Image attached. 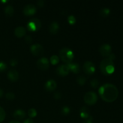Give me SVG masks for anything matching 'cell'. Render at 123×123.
I'll return each mask as SVG.
<instances>
[{"instance_id": "cell-1", "label": "cell", "mask_w": 123, "mask_h": 123, "mask_svg": "<svg viewBox=\"0 0 123 123\" xmlns=\"http://www.w3.org/2000/svg\"><path fill=\"white\" fill-rule=\"evenodd\" d=\"M98 93L103 100L111 103L116 100L119 92L115 85L112 84H105L99 88Z\"/></svg>"}, {"instance_id": "cell-2", "label": "cell", "mask_w": 123, "mask_h": 123, "mask_svg": "<svg viewBox=\"0 0 123 123\" xmlns=\"http://www.w3.org/2000/svg\"><path fill=\"white\" fill-rule=\"evenodd\" d=\"M100 69L102 74L104 75H111L115 71V66L114 62L108 58L103 59L100 64Z\"/></svg>"}, {"instance_id": "cell-3", "label": "cell", "mask_w": 123, "mask_h": 123, "mask_svg": "<svg viewBox=\"0 0 123 123\" xmlns=\"http://www.w3.org/2000/svg\"><path fill=\"white\" fill-rule=\"evenodd\" d=\"M60 58L66 64L71 63L74 59V53L68 48H63L59 52Z\"/></svg>"}, {"instance_id": "cell-4", "label": "cell", "mask_w": 123, "mask_h": 123, "mask_svg": "<svg viewBox=\"0 0 123 123\" xmlns=\"http://www.w3.org/2000/svg\"><path fill=\"white\" fill-rule=\"evenodd\" d=\"M84 102L90 106L94 105L96 103L98 100V97L96 92L93 91H88L86 92L84 97Z\"/></svg>"}, {"instance_id": "cell-5", "label": "cell", "mask_w": 123, "mask_h": 123, "mask_svg": "<svg viewBox=\"0 0 123 123\" xmlns=\"http://www.w3.org/2000/svg\"><path fill=\"white\" fill-rule=\"evenodd\" d=\"M42 27L40 20L37 18H33L31 19L27 24L28 30L31 32H35L40 30Z\"/></svg>"}, {"instance_id": "cell-6", "label": "cell", "mask_w": 123, "mask_h": 123, "mask_svg": "<svg viewBox=\"0 0 123 123\" xmlns=\"http://www.w3.org/2000/svg\"><path fill=\"white\" fill-rule=\"evenodd\" d=\"M83 70L85 74L88 75H92L96 71V66L92 61H87L85 62L83 65Z\"/></svg>"}, {"instance_id": "cell-7", "label": "cell", "mask_w": 123, "mask_h": 123, "mask_svg": "<svg viewBox=\"0 0 123 123\" xmlns=\"http://www.w3.org/2000/svg\"><path fill=\"white\" fill-rule=\"evenodd\" d=\"M30 50L31 53L35 56H40L43 54V52H44L43 46L38 43L32 44L30 47Z\"/></svg>"}, {"instance_id": "cell-8", "label": "cell", "mask_w": 123, "mask_h": 123, "mask_svg": "<svg viewBox=\"0 0 123 123\" xmlns=\"http://www.w3.org/2000/svg\"><path fill=\"white\" fill-rule=\"evenodd\" d=\"M99 52L105 57H108L112 54V47L110 44H103L99 48Z\"/></svg>"}, {"instance_id": "cell-9", "label": "cell", "mask_w": 123, "mask_h": 123, "mask_svg": "<svg viewBox=\"0 0 123 123\" xmlns=\"http://www.w3.org/2000/svg\"><path fill=\"white\" fill-rule=\"evenodd\" d=\"M37 66L42 70H46L49 67V61L46 57H42L38 59L37 61Z\"/></svg>"}, {"instance_id": "cell-10", "label": "cell", "mask_w": 123, "mask_h": 123, "mask_svg": "<svg viewBox=\"0 0 123 123\" xmlns=\"http://www.w3.org/2000/svg\"><path fill=\"white\" fill-rule=\"evenodd\" d=\"M37 12V8H36V6L34 5L31 4H27L24 7L23 9V13L25 16H31L35 14Z\"/></svg>"}, {"instance_id": "cell-11", "label": "cell", "mask_w": 123, "mask_h": 123, "mask_svg": "<svg viewBox=\"0 0 123 123\" xmlns=\"http://www.w3.org/2000/svg\"><path fill=\"white\" fill-rule=\"evenodd\" d=\"M70 72V69L67 64L60 65L56 68V73L59 76L62 77L66 76Z\"/></svg>"}, {"instance_id": "cell-12", "label": "cell", "mask_w": 123, "mask_h": 123, "mask_svg": "<svg viewBox=\"0 0 123 123\" xmlns=\"http://www.w3.org/2000/svg\"><path fill=\"white\" fill-rule=\"evenodd\" d=\"M56 86H57V84L54 79H49L44 84V88L46 90L49 92L55 91L56 88Z\"/></svg>"}, {"instance_id": "cell-13", "label": "cell", "mask_w": 123, "mask_h": 123, "mask_svg": "<svg viewBox=\"0 0 123 123\" xmlns=\"http://www.w3.org/2000/svg\"><path fill=\"white\" fill-rule=\"evenodd\" d=\"M7 78L11 82H16L19 78V73L18 71L14 69L10 70L8 71L7 73Z\"/></svg>"}, {"instance_id": "cell-14", "label": "cell", "mask_w": 123, "mask_h": 123, "mask_svg": "<svg viewBox=\"0 0 123 123\" xmlns=\"http://www.w3.org/2000/svg\"><path fill=\"white\" fill-rule=\"evenodd\" d=\"M79 113H80V117L82 119H84L85 120H88V119L92 117L90 115V112L89 109L85 106L81 108V109H80V112Z\"/></svg>"}, {"instance_id": "cell-15", "label": "cell", "mask_w": 123, "mask_h": 123, "mask_svg": "<svg viewBox=\"0 0 123 123\" xmlns=\"http://www.w3.org/2000/svg\"><path fill=\"white\" fill-rule=\"evenodd\" d=\"M13 117L17 120H22L26 117V113L22 109H17L13 113Z\"/></svg>"}, {"instance_id": "cell-16", "label": "cell", "mask_w": 123, "mask_h": 123, "mask_svg": "<svg viewBox=\"0 0 123 123\" xmlns=\"http://www.w3.org/2000/svg\"><path fill=\"white\" fill-rule=\"evenodd\" d=\"M67 65H68L70 71L73 72L74 74H78V73L80 72V67L79 64L76 63V62H72L71 63L68 64Z\"/></svg>"}, {"instance_id": "cell-17", "label": "cell", "mask_w": 123, "mask_h": 123, "mask_svg": "<svg viewBox=\"0 0 123 123\" xmlns=\"http://www.w3.org/2000/svg\"><path fill=\"white\" fill-rule=\"evenodd\" d=\"M26 30L23 26H18L14 30V34L18 38H21L26 34Z\"/></svg>"}, {"instance_id": "cell-18", "label": "cell", "mask_w": 123, "mask_h": 123, "mask_svg": "<svg viewBox=\"0 0 123 123\" xmlns=\"http://www.w3.org/2000/svg\"><path fill=\"white\" fill-rule=\"evenodd\" d=\"M59 28H60V26L57 22H52L51 24L49 25V30L50 33L53 34H56L58 31Z\"/></svg>"}, {"instance_id": "cell-19", "label": "cell", "mask_w": 123, "mask_h": 123, "mask_svg": "<svg viewBox=\"0 0 123 123\" xmlns=\"http://www.w3.org/2000/svg\"><path fill=\"white\" fill-rule=\"evenodd\" d=\"M14 8L11 5H7L4 8V13L7 16H12L14 13Z\"/></svg>"}, {"instance_id": "cell-20", "label": "cell", "mask_w": 123, "mask_h": 123, "mask_svg": "<svg viewBox=\"0 0 123 123\" xmlns=\"http://www.w3.org/2000/svg\"><path fill=\"white\" fill-rule=\"evenodd\" d=\"M110 13H111L110 9L108 8H106V7L101 9L100 12V15L102 16L105 17H105L108 16L110 14Z\"/></svg>"}, {"instance_id": "cell-21", "label": "cell", "mask_w": 123, "mask_h": 123, "mask_svg": "<svg viewBox=\"0 0 123 123\" xmlns=\"http://www.w3.org/2000/svg\"><path fill=\"white\" fill-rule=\"evenodd\" d=\"M60 62V58L56 55H54L50 57V62L52 65H56Z\"/></svg>"}, {"instance_id": "cell-22", "label": "cell", "mask_w": 123, "mask_h": 123, "mask_svg": "<svg viewBox=\"0 0 123 123\" xmlns=\"http://www.w3.org/2000/svg\"><path fill=\"white\" fill-rule=\"evenodd\" d=\"M86 79L84 76H79L76 78V82L79 85H84L86 83Z\"/></svg>"}, {"instance_id": "cell-23", "label": "cell", "mask_w": 123, "mask_h": 123, "mask_svg": "<svg viewBox=\"0 0 123 123\" xmlns=\"http://www.w3.org/2000/svg\"><path fill=\"white\" fill-rule=\"evenodd\" d=\"M61 112L62 115H65V116L68 115L70 113V108L68 106H64L61 108Z\"/></svg>"}, {"instance_id": "cell-24", "label": "cell", "mask_w": 123, "mask_h": 123, "mask_svg": "<svg viewBox=\"0 0 123 123\" xmlns=\"http://www.w3.org/2000/svg\"><path fill=\"white\" fill-rule=\"evenodd\" d=\"M28 115L30 117V118H33L36 117L37 115V112L36 109L34 108H31L28 110Z\"/></svg>"}, {"instance_id": "cell-25", "label": "cell", "mask_w": 123, "mask_h": 123, "mask_svg": "<svg viewBox=\"0 0 123 123\" xmlns=\"http://www.w3.org/2000/svg\"><path fill=\"white\" fill-rule=\"evenodd\" d=\"M6 112H5L4 109L2 108V107L0 106V123H2L4 120L6 118Z\"/></svg>"}, {"instance_id": "cell-26", "label": "cell", "mask_w": 123, "mask_h": 123, "mask_svg": "<svg viewBox=\"0 0 123 123\" xmlns=\"http://www.w3.org/2000/svg\"><path fill=\"white\" fill-rule=\"evenodd\" d=\"M90 85L93 88H97L99 85V81L97 79H93L90 82Z\"/></svg>"}, {"instance_id": "cell-27", "label": "cell", "mask_w": 123, "mask_h": 123, "mask_svg": "<svg viewBox=\"0 0 123 123\" xmlns=\"http://www.w3.org/2000/svg\"><path fill=\"white\" fill-rule=\"evenodd\" d=\"M7 65L4 61H0V72H4L7 70Z\"/></svg>"}, {"instance_id": "cell-28", "label": "cell", "mask_w": 123, "mask_h": 123, "mask_svg": "<svg viewBox=\"0 0 123 123\" xmlns=\"http://www.w3.org/2000/svg\"><path fill=\"white\" fill-rule=\"evenodd\" d=\"M67 20L68 22L69 23L70 25H74L76 22V18L73 15H69L67 18Z\"/></svg>"}, {"instance_id": "cell-29", "label": "cell", "mask_w": 123, "mask_h": 123, "mask_svg": "<svg viewBox=\"0 0 123 123\" xmlns=\"http://www.w3.org/2000/svg\"><path fill=\"white\" fill-rule=\"evenodd\" d=\"M6 97L7 100H13L14 98V97H15V95H14V94L13 92H8L6 94Z\"/></svg>"}, {"instance_id": "cell-30", "label": "cell", "mask_w": 123, "mask_h": 123, "mask_svg": "<svg viewBox=\"0 0 123 123\" xmlns=\"http://www.w3.org/2000/svg\"><path fill=\"white\" fill-rule=\"evenodd\" d=\"M18 61L14 58L12 59V60L10 61V64L12 66H13V67L16 66V65L18 64Z\"/></svg>"}, {"instance_id": "cell-31", "label": "cell", "mask_w": 123, "mask_h": 123, "mask_svg": "<svg viewBox=\"0 0 123 123\" xmlns=\"http://www.w3.org/2000/svg\"><path fill=\"white\" fill-rule=\"evenodd\" d=\"M25 40L27 43H31L32 42V38L30 36H26L25 38Z\"/></svg>"}, {"instance_id": "cell-32", "label": "cell", "mask_w": 123, "mask_h": 123, "mask_svg": "<svg viewBox=\"0 0 123 123\" xmlns=\"http://www.w3.org/2000/svg\"><path fill=\"white\" fill-rule=\"evenodd\" d=\"M61 97L62 96H61V92H59V91H57L54 94V98H56V99H60Z\"/></svg>"}, {"instance_id": "cell-33", "label": "cell", "mask_w": 123, "mask_h": 123, "mask_svg": "<svg viewBox=\"0 0 123 123\" xmlns=\"http://www.w3.org/2000/svg\"><path fill=\"white\" fill-rule=\"evenodd\" d=\"M37 4L40 7H43L44 5V1H43V0H39V1H38L37 2Z\"/></svg>"}, {"instance_id": "cell-34", "label": "cell", "mask_w": 123, "mask_h": 123, "mask_svg": "<svg viewBox=\"0 0 123 123\" xmlns=\"http://www.w3.org/2000/svg\"><path fill=\"white\" fill-rule=\"evenodd\" d=\"M23 123H35L31 118H28L26 119V120H25Z\"/></svg>"}, {"instance_id": "cell-35", "label": "cell", "mask_w": 123, "mask_h": 123, "mask_svg": "<svg viewBox=\"0 0 123 123\" xmlns=\"http://www.w3.org/2000/svg\"><path fill=\"white\" fill-rule=\"evenodd\" d=\"M108 58L110 59V60H111L112 61H114V60H115V54H113V53H112L110 55H109V56H108Z\"/></svg>"}, {"instance_id": "cell-36", "label": "cell", "mask_w": 123, "mask_h": 123, "mask_svg": "<svg viewBox=\"0 0 123 123\" xmlns=\"http://www.w3.org/2000/svg\"><path fill=\"white\" fill-rule=\"evenodd\" d=\"M92 117H91V118H90L88 119V120H85V121H84L82 123H92Z\"/></svg>"}, {"instance_id": "cell-37", "label": "cell", "mask_w": 123, "mask_h": 123, "mask_svg": "<svg viewBox=\"0 0 123 123\" xmlns=\"http://www.w3.org/2000/svg\"><path fill=\"white\" fill-rule=\"evenodd\" d=\"M3 94H4L3 90H2L1 88H0V98L2 97V96H3Z\"/></svg>"}, {"instance_id": "cell-38", "label": "cell", "mask_w": 123, "mask_h": 123, "mask_svg": "<svg viewBox=\"0 0 123 123\" xmlns=\"http://www.w3.org/2000/svg\"><path fill=\"white\" fill-rule=\"evenodd\" d=\"M9 123H19L18 121H16V120H13V121H11Z\"/></svg>"}]
</instances>
